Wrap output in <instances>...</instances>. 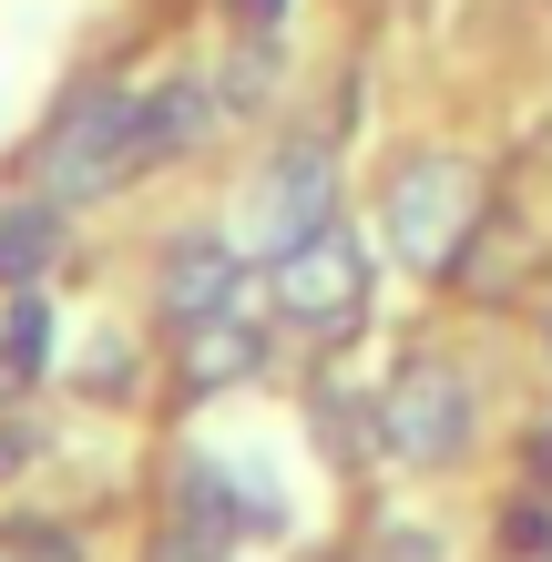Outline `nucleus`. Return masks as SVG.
<instances>
[{"label":"nucleus","instance_id":"nucleus-1","mask_svg":"<svg viewBox=\"0 0 552 562\" xmlns=\"http://www.w3.org/2000/svg\"><path fill=\"white\" fill-rule=\"evenodd\" d=\"M144 175V103L134 92H72L61 123L42 134V194L52 205H92V194Z\"/></svg>","mask_w":552,"mask_h":562},{"label":"nucleus","instance_id":"nucleus-2","mask_svg":"<svg viewBox=\"0 0 552 562\" xmlns=\"http://www.w3.org/2000/svg\"><path fill=\"white\" fill-rule=\"evenodd\" d=\"M471 215H481V175L461 154H419V164L388 175V256L419 267V277H440L450 256H461Z\"/></svg>","mask_w":552,"mask_h":562},{"label":"nucleus","instance_id":"nucleus-3","mask_svg":"<svg viewBox=\"0 0 552 562\" xmlns=\"http://www.w3.org/2000/svg\"><path fill=\"white\" fill-rule=\"evenodd\" d=\"M338 225V164H328V144H286L267 175H256V215H246V246H267V256H286V246H307V236H328Z\"/></svg>","mask_w":552,"mask_h":562},{"label":"nucleus","instance_id":"nucleus-4","mask_svg":"<svg viewBox=\"0 0 552 562\" xmlns=\"http://www.w3.org/2000/svg\"><path fill=\"white\" fill-rule=\"evenodd\" d=\"M359 296H369V267H359V246H348L338 225L277 256V307L297 327H317V338H338V327L359 317Z\"/></svg>","mask_w":552,"mask_h":562},{"label":"nucleus","instance_id":"nucleus-5","mask_svg":"<svg viewBox=\"0 0 552 562\" xmlns=\"http://www.w3.org/2000/svg\"><path fill=\"white\" fill-rule=\"evenodd\" d=\"M379 429H388V450H399V460H450V450H461V429H471V389L450 379L440 358H419V369L388 379Z\"/></svg>","mask_w":552,"mask_h":562},{"label":"nucleus","instance_id":"nucleus-6","mask_svg":"<svg viewBox=\"0 0 552 562\" xmlns=\"http://www.w3.org/2000/svg\"><path fill=\"white\" fill-rule=\"evenodd\" d=\"M236 286H246V267H236V246H215V236H194V246L165 256V317L174 327L236 317Z\"/></svg>","mask_w":552,"mask_h":562},{"label":"nucleus","instance_id":"nucleus-7","mask_svg":"<svg viewBox=\"0 0 552 562\" xmlns=\"http://www.w3.org/2000/svg\"><path fill=\"white\" fill-rule=\"evenodd\" d=\"M215 103H225V92H205V82H165V92L144 103V164L194 154V144L215 134Z\"/></svg>","mask_w":552,"mask_h":562},{"label":"nucleus","instance_id":"nucleus-8","mask_svg":"<svg viewBox=\"0 0 552 562\" xmlns=\"http://www.w3.org/2000/svg\"><path fill=\"white\" fill-rule=\"evenodd\" d=\"M256 327L246 317H205V327H184V379L194 389H225V379H256Z\"/></svg>","mask_w":552,"mask_h":562},{"label":"nucleus","instance_id":"nucleus-9","mask_svg":"<svg viewBox=\"0 0 552 562\" xmlns=\"http://www.w3.org/2000/svg\"><path fill=\"white\" fill-rule=\"evenodd\" d=\"M52 256H61V205H52V194H42V205H11V215H0V286H31Z\"/></svg>","mask_w":552,"mask_h":562},{"label":"nucleus","instance_id":"nucleus-10","mask_svg":"<svg viewBox=\"0 0 552 562\" xmlns=\"http://www.w3.org/2000/svg\"><path fill=\"white\" fill-rule=\"evenodd\" d=\"M0 348H11V379H31V369H42V348H52L42 296H21V307H11V338H0Z\"/></svg>","mask_w":552,"mask_h":562},{"label":"nucleus","instance_id":"nucleus-11","mask_svg":"<svg viewBox=\"0 0 552 562\" xmlns=\"http://www.w3.org/2000/svg\"><path fill=\"white\" fill-rule=\"evenodd\" d=\"M267 82H277V52H267V42H246L236 61H225V82H215V92H225V103H256Z\"/></svg>","mask_w":552,"mask_h":562},{"label":"nucleus","instance_id":"nucleus-12","mask_svg":"<svg viewBox=\"0 0 552 562\" xmlns=\"http://www.w3.org/2000/svg\"><path fill=\"white\" fill-rule=\"evenodd\" d=\"M154 562H225V552H215L205 532H184V542H165V552H154Z\"/></svg>","mask_w":552,"mask_h":562},{"label":"nucleus","instance_id":"nucleus-13","mask_svg":"<svg viewBox=\"0 0 552 562\" xmlns=\"http://www.w3.org/2000/svg\"><path fill=\"white\" fill-rule=\"evenodd\" d=\"M31 460V429H0V471H21Z\"/></svg>","mask_w":552,"mask_h":562},{"label":"nucleus","instance_id":"nucleus-14","mask_svg":"<svg viewBox=\"0 0 552 562\" xmlns=\"http://www.w3.org/2000/svg\"><path fill=\"white\" fill-rule=\"evenodd\" d=\"M236 11H246V21H277V11H286V0H236Z\"/></svg>","mask_w":552,"mask_h":562},{"label":"nucleus","instance_id":"nucleus-15","mask_svg":"<svg viewBox=\"0 0 552 562\" xmlns=\"http://www.w3.org/2000/svg\"><path fill=\"white\" fill-rule=\"evenodd\" d=\"M532 460H542V471H552V429H542V440H532Z\"/></svg>","mask_w":552,"mask_h":562}]
</instances>
